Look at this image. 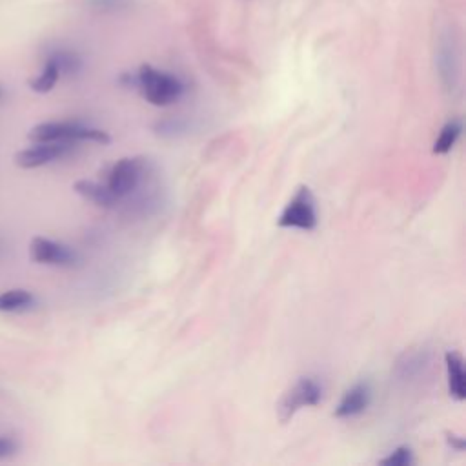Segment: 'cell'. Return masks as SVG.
<instances>
[{
  "mask_svg": "<svg viewBox=\"0 0 466 466\" xmlns=\"http://www.w3.org/2000/svg\"><path fill=\"white\" fill-rule=\"evenodd\" d=\"M461 135H462V122H461L459 118L448 120V122L441 127V131H439V135H437V138H435V142H433V147H431L433 153H435V155H446V153H450V151L453 149V146L459 142Z\"/></svg>",
  "mask_w": 466,
  "mask_h": 466,
  "instance_id": "5bb4252c",
  "label": "cell"
},
{
  "mask_svg": "<svg viewBox=\"0 0 466 466\" xmlns=\"http://www.w3.org/2000/svg\"><path fill=\"white\" fill-rule=\"evenodd\" d=\"M379 462L384 466H411L415 462L413 450L406 444H400L395 450H391L386 457H382Z\"/></svg>",
  "mask_w": 466,
  "mask_h": 466,
  "instance_id": "ac0fdd59",
  "label": "cell"
},
{
  "mask_svg": "<svg viewBox=\"0 0 466 466\" xmlns=\"http://www.w3.org/2000/svg\"><path fill=\"white\" fill-rule=\"evenodd\" d=\"M73 189L76 195L86 198L87 202L104 208V209H115L118 208V200L115 195L106 187L104 182H95V180H76L73 184Z\"/></svg>",
  "mask_w": 466,
  "mask_h": 466,
  "instance_id": "8fae6325",
  "label": "cell"
},
{
  "mask_svg": "<svg viewBox=\"0 0 466 466\" xmlns=\"http://www.w3.org/2000/svg\"><path fill=\"white\" fill-rule=\"evenodd\" d=\"M446 441H448V444L453 448V450H457V451H464V439L461 437V435H455V433H448V437H446Z\"/></svg>",
  "mask_w": 466,
  "mask_h": 466,
  "instance_id": "44dd1931",
  "label": "cell"
},
{
  "mask_svg": "<svg viewBox=\"0 0 466 466\" xmlns=\"http://www.w3.org/2000/svg\"><path fill=\"white\" fill-rule=\"evenodd\" d=\"M2 95H4V87L0 86V98H2Z\"/></svg>",
  "mask_w": 466,
  "mask_h": 466,
  "instance_id": "7402d4cb",
  "label": "cell"
},
{
  "mask_svg": "<svg viewBox=\"0 0 466 466\" xmlns=\"http://www.w3.org/2000/svg\"><path fill=\"white\" fill-rule=\"evenodd\" d=\"M153 177V164L149 158L135 155V157H122L115 160L104 175L106 187L115 195L120 204H127L131 198L135 202L146 204L142 187L149 186Z\"/></svg>",
  "mask_w": 466,
  "mask_h": 466,
  "instance_id": "7a4b0ae2",
  "label": "cell"
},
{
  "mask_svg": "<svg viewBox=\"0 0 466 466\" xmlns=\"http://www.w3.org/2000/svg\"><path fill=\"white\" fill-rule=\"evenodd\" d=\"M371 397H373V391H371V386L368 380H359L355 384H351L340 397L339 404L335 406V411L333 415L337 419H353V417H359L362 415L368 406L371 404Z\"/></svg>",
  "mask_w": 466,
  "mask_h": 466,
  "instance_id": "9c48e42d",
  "label": "cell"
},
{
  "mask_svg": "<svg viewBox=\"0 0 466 466\" xmlns=\"http://www.w3.org/2000/svg\"><path fill=\"white\" fill-rule=\"evenodd\" d=\"M129 4V0H86V5L95 11H116Z\"/></svg>",
  "mask_w": 466,
  "mask_h": 466,
  "instance_id": "ffe728a7",
  "label": "cell"
},
{
  "mask_svg": "<svg viewBox=\"0 0 466 466\" xmlns=\"http://www.w3.org/2000/svg\"><path fill=\"white\" fill-rule=\"evenodd\" d=\"M35 297L27 289H9L0 293V311H24L33 308Z\"/></svg>",
  "mask_w": 466,
  "mask_h": 466,
  "instance_id": "9a60e30c",
  "label": "cell"
},
{
  "mask_svg": "<svg viewBox=\"0 0 466 466\" xmlns=\"http://www.w3.org/2000/svg\"><path fill=\"white\" fill-rule=\"evenodd\" d=\"M279 228L313 231L319 224L317 200L308 186H299L277 218Z\"/></svg>",
  "mask_w": 466,
  "mask_h": 466,
  "instance_id": "277c9868",
  "label": "cell"
},
{
  "mask_svg": "<svg viewBox=\"0 0 466 466\" xmlns=\"http://www.w3.org/2000/svg\"><path fill=\"white\" fill-rule=\"evenodd\" d=\"M126 87L137 89L146 102L157 107L177 104L186 95V82L166 69H158L151 64H142L135 73L120 78Z\"/></svg>",
  "mask_w": 466,
  "mask_h": 466,
  "instance_id": "6da1fadb",
  "label": "cell"
},
{
  "mask_svg": "<svg viewBox=\"0 0 466 466\" xmlns=\"http://www.w3.org/2000/svg\"><path fill=\"white\" fill-rule=\"evenodd\" d=\"M437 69L441 75V80L446 89L453 91L457 89L461 82V56H459V47L453 38L446 36L441 40L437 46Z\"/></svg>",
  "mask_w": 466,
  "mask_h": 466,
  "instance_id": "ba28073f",
  "label": "cell"
},
{
  "mask_svg": "<svg viewBox=\"0 0 466 466\" xmlns=\"http://www.w3.org/2000/svg\"><path fill=\"white\" fill-rule=\"evenodd\" d=\"M47 55H51L56 64L60 66V71H62V76H75L76 73H80L82 66H84V60L82 56L73 51V49H67V47H56V49H51Z\"/></svg>",
  "mask_w": 466,
  "mask_h": 466,
  "instance_id": "2e32d148",
  "label": "cell"
},
{
  "mask_svg": "<svg viewBox=\"0 0 466 466\" xmlns=\"http://www.w3.org/2000/svg\"><path fill=\"white\" fill-rule=\"evenodd\" d=\"M27 138L31 142H96L109 144L111 137L100 127H93L76 120H49L40 122L29 129Z\"/></svg>",
  "mask_w": 466,
  "mask_h": 466,
  "instance_id": "3957f363",
  "label": "cell"
},
{
  "mask_svg": "<svg viewBox=\"0 0 466 466\" xmlns=\"http://www.w3.org/2000/svg\"><path fill=\"white\" fill-rule=\"evenodd\" d=\"M75 147L76 144L71 142H33V146L15 153L13 160L22 169H33L69 157Z\"/></svg>",
  "mask_w": 466,
  "mask_h": 466,
  "instance_id": "52a82bcc",
  "label": "cell"
},
{
  "mask_svg": "<svg viewBox=\"0 0 466 466\" xmlns=\"http://www.w3.org/2000/svg\"><path fill=\"white\" fill-rule=\"evenodd\" d=\"M444 364H446L448 393L451 399L462 402L466 399V373H464L462 355L455 350H448L444 355Z\"/></svg>",
  "mask_w": 466,
  "mask_h": 466,
  "instance_id": "30bf717a",
  "label": "cell"
},
{
  "mask_svg": "<svg viewBox=\"0 0 466 466\" xmlns=\"http://www.w3.org/2000/svg\"><path fill=\"white\" fill-rule=\"evenodd\" d=\"M428 364H430V353L426 350L404 351L395 362V375L400 380H411V379H417L420 373H424Z\"/></svg>",
  "mask_w": 466,
  "mask_h": 466,
  "instance_id": "7c38bea8",
  "label": "cell"
},
{
  "mask_svg": "<svg viewBox=\"0 0 466 466\" xmlns=\"http://www.w3.org/2000/svg\"><path fill=\"white\" fill-rule=\"evenodd\" d=\"M322 400V384L311 375L299 377L277 402V417L280 422H288L302 408L317 406Z\"/></svg>",
  "mask_w": 466,
  "mask_h": 466,
  "instance_id": "5b68a950",
  "label": "cell"
},
{
  "mask_svg": "<svg viewBox=\"0 0 466 466\" xmlns=\"http://www.w3.org/2000/svg\"><path fill=\"white\" fill-rule=\"evenodd\" d=\"M62 78V71H60V66L56 64V60L47 55L46 60H44V66L40 69V73L36 76H33L29 80V87L35 91V93H49L56 82Z\"/></svg>",
  "mask_w": 466,
  "mask_h": 466,
  "instance_id": "4fadbf2b",
  "label": "cell"
},
{
  "mask_svg": "<svg viewBox=\"0 0 466 466\" xmlns=\"http://www.w3.org/2000/svg\"><path fill=\"white\" fill-rule=\"evenodd\" d=\"M20 451V441L15 435L0 433V461L9 459Z\"/></svg>",
  "mask_w": 466,
  "mask_h": 466,
  "instance_id": "d6986e66",
  "label": "cell"
},
{
  "mask_svg": "<svg viewBox=\"0 0 466 466\" xmlns=\"http://www.w3.org/2000/svg\"><path fill=\"white\" fill-rule=\"evenodd\" d=\"M29 257L36 264L58 266V268H73L80 262L78 253L58 240L47 237H33L29 242Z\"/></svg>",
  "mask_w": 466,
  "mask_h": 466,
  "instance_id": "8992f818",
  "label": "cell"
},
{
  "mask_svg": "<svg viewBox=\"0 0 466 466\" xmlns=\"http://www.w3.org/2000/svg\"><path fill=\"white\" fill-rule=\"evenodd\" d=\"M187 131H189V124L178 116L162 118L155 124V133L164 138H177Z\"/></svg>",
  "mask_w": 466,
  "mask_h": 466,
  "instance_id": "e0dca14e",
  "label": "cell"
}]
</instances>
